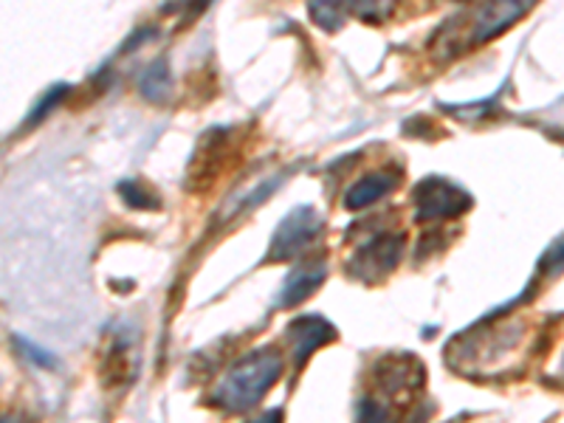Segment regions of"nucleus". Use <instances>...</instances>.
Segmentation results:
<instances>
[{
    "mask_svg": "<svg viewBox=\"0 0 564 423\" xmlns=\"http://www.w3.org/2000/svg\"><path fill=\"white\" fill-rule=\"evenodd\" d=\"M282 376V356L276 350H254L224 376V381L215 390V404L226 412H246L263 401Z\"/></svg>",
    "mask_w": 564,
    "mask_h": 423,
    "instance_id": "f257e3e1",
    "label": "nucleus"
},
{
    "mask_svg": "<svg viewBox=\"0 0 564 423\" xmlns=\"http://www.w3.org/2000/svg\"><path fill=\"white\" fill-rule=\"evenodd\" d=\"M319 235L322 218L316 215L314 206H296L276 226L274 238H271L269 260H291V257H300L302 251L314 246V240Z\"/></svg>",
    "mask_w": 564,
    "mask_h": 423,
    "instance_id": "f03ea898",
    "label": "nucleus"
},
{
    "mask_svg": "<svg viewBox=\"0 0 564 423\" xmlns=\"http://www.w3.org/2000/svg\"><path fill=\"white\" fill-rule=\"evenodd\" d=\"M415 220L457 218L471 206V195L446 178H426L415 186Z\"/></svg>",
    "mask_w": 564,
    "mask_h": 423,
    "instance_id": "7ed1b4c3",
    "label": "nucleus"
},
{
    "mask_svg": "<svg viewBox=\"0 0 564 423\" xmlns=\"http://www.w3.org/2000/svg\"><path fill=\"white\" fill-rule=\"evenodd\" d=\"M401 251H404V235L381 231V235L370 238L359 251H356V257L347 263V269H350L356 276H361V280L384 276L398 265Z\"/></svg>",
    "mask_w": 564,
    "mask_h": 423,
    "instance_id": "20e7f679",
    "label": "nucleus"
},
{
    "mask_svg": "<svg viewBox=\"0 0 564 423\" xmlns=\"http://www.w3.org/2000/svg\"><path fill=\"white\" fill-rule=\"evenodd\" d=\"M334 325L327 319H322V316H300V319L291 322L289 330H285V339L294 347L296 367L305 365V361H308L319 347H325L327 341L334 339Z\"/></svg>",
    "mask_w": 564,
    "mask_h": 423,
    "instance_id": "39448f33",
    "label": "nucleus"
},
{
    "mask_svg": "<svg viewBox=\"0 0 564 423\" xmlns=\"http://www.w3.org/2000/svg\"><path fill=\"white\" fill-rule=\"evenodd\" d=\"M325 276L327 265L322 263V260L296 265V269L285 276V282H282L276 305H280V308H294V305H300L302 300H308V296L319 289L322 282H325Z\"/></svg>",
    "mask_w": 564,
    "mask_h": 423,
    "instance_id": "423d86ee",
    "label": "nucleus"
},
{
    "mask_svg": "<svg viewBox=\"0 0 564 423\" xmlns=\"http://www.w3.org/2000/svg\"><path fill=\"white\" fill-rule=\"evenodd\" d=\"M528 12V3H491V7L477 9L475 20H471V43H486V40L497 37L506 32L513 20H520Z\"/></svg>",
    "mask_w": 564,
    "mask_h": 423,
    "instance_id": "0eeeda50",
    "label": "nucleus"
},
{
    "mask_svg": "<svg viewBox=\"0 0 564 423\" xmlns=\"http://www.w3.org/2000/svg\"><path fill=\"white\" fill-rule=\"evenodd\" d=\"M398 184L395 173H370L365 178H359L345 193V209H365V206L376 204V200L384 198L387 193H392Z\"/></svg>",
    "mask_w": 564,
    "mask_h": 423,
    "instance_id": "6e6552de",
    "label": "nucleus"
},
{
    "mask_svg": "<svg viewBox=\"0 0 564 423\" xmlns=\"http://www.w3.org/2000/svg\"><path fill=\"white\" fill-rule=\"evenodd\" d=\"M170 88H173V79H170L167 59H155L139 77L141 97L150 99V102H164L170 97Z\"/></svg>",
    "mask_w": 564,
    "mask_h": 423,
    "instance_id": "1a4fd4ad",
    "label": "nucleus"
},
{
    "mask_svg": "<svg viewBox=\"0 0 564 423\" xmlns=\"http://www.w3.org/2000/svg\"><path fill=\"white\" fill-rule=\"evenodd\" d=\"M119 195H122L124 204L133 206V209H148V206L153 209V206H159V198L150 195V189H144L139 181H122V184H119Z\"/></svg>",
    "mask_w": 564,
    "mask_h": 423,
    "instance_id": "9d476101",
    "label": "nucleus"
},
{
    "mask_svg": "<svg viewBox=\"0 0 564 423\" xmlns=\"http://www.w3.org/2000/svg\"><path fill=\"white\" fill-rule=\"evenodd\" d=\"M14 347H18V352H20V356H23V359H29V361H32V365L43 367V370H54V367L59 365V361L54 359L52 352L43 350V347L34 345V341L23 339V336H14Z\"/></svg>",
    "mask_w": 564,
    "mask_h": 423,
    "instance_id": "9b49d317",
    "label": "nucleus"
},
{
    "mask_svg": "<svg viewBox=\"0 0 564 423\" xmlns=\"http://www.w3.org/2000/svg\"><path fill=\"white\" fill-rule=\"evenodd\" d=\"M562 269H564V235L545 251V254H542V260H539V271H545V274H558Z\"/></svg>",
    "mask_w": 564,
    "mask_h": 423,
    "instance_id": "f8f14e48",
    "label": "nucleus"
},
{
    "mask_svg": "<svg viewBox=\"0 0 564 423\" xmlns=\"http://www.w3.org/2000/svg\"><path fill=\"white\" fill-rule=\"evenodd\" d=\"M65 90H68V85H57V88H52V90H48V94H45V97L40 99V105H37V108L32 110V116H29V124L40 122V119H43V116L48 113V110H52L54 105H57L59 99L65 97Z\"/></svg>",
    "mask_w": 564,
    "mask_h": 423,
    "instance_id": "ddd939ff",
    "label": "nucleus"
},
{
    "mask_svg": "<svg viewBox=\"0 0 564 423\" xmlns=\"http://www.w3.org/2000/svg\"><path fill=\"white\" fill-rule=\"evenodd\" d=\"M311 14H314L316 20H319L322 26H330L336 29L339 26V20H341V9L339 7H322V3H311Z\"/></svg>",
    "mask_w": 564,
    "mask_h": 423,
    "instance_id": "4468645a",
    "label": "nucleus"
},
{
    "mask_svg": "<svg viewBox=\"0 0 564 423\" xmlns=\"http://www.w3.org/2000/svg\"><path fill=\"white\" fill-rule=\"evenodd\" d=\"M356 423H387V412L372 401H361L359 404V421Z\"/></svg>",
    "mask_w": 564,
    "mask_h": 423,
    "instance_id": "2eb2a0df",
    "label": "nucleus"
},
{
    "mask_svg": "<svg viewBox=\"0 0 564 423\" xmlns=\"http://www.w3.org/2000/svg\"><path fill=\"white\" fill-rule=\"evenodd\" d=\"M249 423H282V410H265L263 415L260 417H254V421H249Z\"/></svg>",
    "mask_w": 564,
    "mask_h": 423,
    "instance_id": "dca6fc26",
    "label": "nucleus"
}]
</instances>
